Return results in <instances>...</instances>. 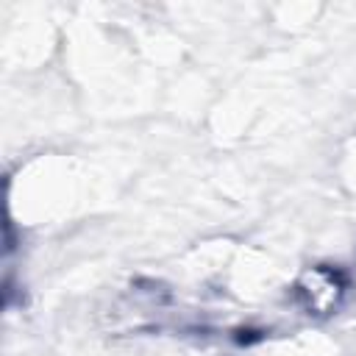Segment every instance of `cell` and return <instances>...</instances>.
<instances>
[{
	"label": "cell",
	"mask_w": 356,
	"mask_h": 356,
	"mask_svg": "<svg viewBox=\"0 0 356 356\" xmlns=\"http://www.w3.org/2000/svg\"><path fill=\"white\" fill-rule=\"evenodd\" d=\"M314 275H317V281H325L328 289H331V286H342V284L337 281V278H339L337 270L331 273V270H323V267H320V270H314ZM337 300H339V295H337V292H328V295H325V306H323V292H314V298L309 300V309H331V306H337Z\"/></svg>",
	"instance_id": "obj_1"
}]
</instances>
